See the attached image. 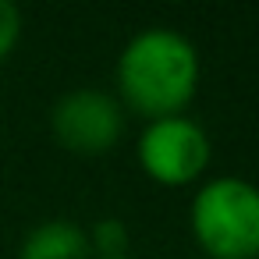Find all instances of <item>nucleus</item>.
I'll use <instances>...</instances> for the list:
<instances>
[{
  "label": "nucleus",
  "instance_id": "obj_3",
  "mask_svg": "<svg viewBox=\"0 0 259 259\" xmlns=\"http://www.w3.org/2000/svg\"><path fill=\"white\" fill-rule=\"evenodd\" d=\"M135 156L153 181L188 185V181H199L202 170L209 167L213 146H209L206 128L195 117L170 114V117L146 121V128L135 142Z\"/></svg>",
  "mask_w": 259,
  "mask_h": 259
},
{
  "label": "nucleus",
  "instance_id": "obj_5",
  "mask_svg": "<svg viewBox=\"0 0 259 259\" xmlns=\"http://www.w3.org/2000/svg\"><path fill=\"white\" fill-rule=\"evenodd\" d=\"M89 255H93L89 231L68 217L39 220L36 227L25 231L18 248V259H89Z\"/></svg>",
  "mask_w": 259,
  "mask_h": 259
},
{
  "label": "nucleus",
  "instance_id": "obj_6",
  "mask_svg": "<svg viewBox=\"0 0 259 259\" xmlns=\"http://www.w3.org/2000/svg\"><path fill=\"white\" fill-rule=\"evenodd\" d=\"M89 245L100 259H124L128 255V227L117 217H103L89 231Z\"/></svg>",
  "mask_w": 259,
  "mask_h": 259
},
{
  "label": "nucleus",
  "instance_id": "obj_8",
  "mask_svg": "<svg viewBox=\"0 0 259 259\" xmlns=\"http://www.w3.org/2000/svg\"><path fill=\"white\" fill-rule=\"evenodd\" d=\"M124 259H128V255H124Z\"/></svg>",
  "mask_w": 259,
  "mask_h": 259
},
{
  "label": "nucleus",
  "instance_id": "obj_7",
  "mask_svg": "<svg viewBox=\"0 0 259 259\" xmlns=\"http://www.w3.org/2000/svg\"><path fill=\"white\" fill-rule=\"evenodd\" d=\"M22 36V11L11 0H0V61H8V54L18 47Z\"/></svg>",
  "mask_w": 259,
  "mask_h": 259
},
{
  "label": "nucleus",
  "instance_id": "obj_1",
  "mask_svg": "<svg viewBox=\"0 0 259 259\" xmlns=\"http://www.w3.org/2000/svg\"><path fill=\"white\" fill-rule=\"evenodd\" d=\"M199 75L195 43L170 25H149L139 29L117 57V100L146 121L185 114L199 89Z\"/></svg>",
  "mask_w": 259,
  "mask_h": 259
},
{
  "label": "nucleus",
  "instance_id": "obj_4",
  "mask_svg": "<svg viewBox=\"0 0 259 259\" xmlns=\"http://www.w3.org/2000/svg\"><path fill=\"white\" fill-rule=\"evenodd\" d=\"M50 128L57 142L71 153H107L124 132V103L100 85H75L57 96L50 110Z\"/></svg>",
  "mask_w": 259,
  "mask_h": 259
},
{
  "label": "nucleus",
  "instance_id": "obj_2",
  "mask_svg": "<svg viewBox=\"0 0 259 259\" xmlns=\"http://www.w3.org/2000/svg\"><path fill=\"white\" fill-rule=\"evenodd\" d=\"M199 248L213 259H259V185L245 178H209L188 209Z\"/></svg>",
  "mask_w": 259,
  "mask_h": 259
}]
</instances>
